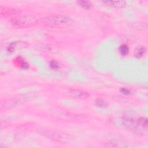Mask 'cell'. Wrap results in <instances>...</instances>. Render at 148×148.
Wrapping results in <instances>:
<instances>
[{"instance_id":"52a82bcc","label":"cell","mask_w":148,"mask_h":148,"mask_svg":"<svg viewBox=\"0 0 148 148\" xmlns=\"http://www.w3.org/2000/svg\"><path fill=\"white\" fill-rule=\"evenodd\" d=\"M136 124L139 130L147 129V119L145 117H140L136 120Z\"/></svg>"},{"instance_id":"5bb4252c","label":"cell","mask_w":148,"mask_h":148,"mask_svg":"<svg viewBox=\"0 0 148 148\" xmlns=\"http://www.w3.org/2000/svg\"><path fill=\"white\" fill-rule=\"evenodd\" d=\"M120 90L124 94H126L127 95V94H129L130 93V91L128 89L126 88H121Z\"/></svg>"},{"instance_id":"277c9868","label":"cell","mask_w":148,"mask_h":148,"mask_svg":"<svg viewBox=\"0 0 148 148\" xmlns=\"http://www.w3.org/2000/svg\"><path fill=\"white\" fill-rule=\"evenodd\" d=\"M27 43L23 41H16L12 43L8 47V50L9 52H13L18 49L27 47Z\"/></svg>"},{"instance_id":"8992f818","label":"cell","mask_w":148,"mask_h":148,"mask_svg":"<svg viewBox=\"0 0 148 148\" xmlns=\"http://www.w3.org/2000/svg\"><path fill=\"white\" fill-rule=\"evenodd\" d=\"M102 3L114 8H123L126 5V2L123 1H105Z\"/></svg>"},{"instance_id":"3957f363","label":"cell","mask_w":148,"mask_h":148,"mask_svg":"<svg viewBox=\"0 0 148 148\" xmlns=\"http://www.w3.org/2000/svg\"><path fill=\"white\" fill-rule=\"evenodd\" d=\"M69 94L73 98L77 99H85L89 97V94L84 91L77 89H72L69 91Z\"/></svg>"},{"instance_id":"5b68a950","label":"cell","mask_w":148,"mask_h":148,"mask_svg":"<svg viewBox=\"0 0 148 148\" xmlns=\"http://www.w3.org/2000/svg\"><path fill=\"white\" fill-rule=\"evenodd\" d=\"M41 134L48 138H50L53 139L60 140L61 139V136L58 133L53 130H43L41 131Z\"/></svg>"},{"instance_id":"ba28073f","label":"cell","mask_w":148,"mask_h":148,"mask_svg":"<svg viewBox=\"0 0 148 148\" xmlns=\"http://www.w3.org/2000/svg\"><path fill=\"white\" fill-rule=\"evenodd\" d=\"M146 51V49L145 47L138 46L135 49L134 54L135 57H136V58H140L145 54Z\"/></svg>"},{"instance_id":"8fae6325","label":"cell","mask_w":148,"mask_h":148,"mask_svg":"<svg viewBox=\"0 0 148 148\" xmlns=\"http://www.w3.org/2000/svg\"><path fill=\"white\" fill-rule=\"evenodd\" d=\"M119 51L122 56H126L129 51L128 47L125 45H122L119 48Z\"/></svg>"},{"instance_id":"7a4b0ae2","label":"cell","mask_w":148,"mask_h":148,"mask_svg":"<svg viewBox=\"0 0 148 148\" xmlns=\"http://www.w3.org/2000/svg\"><path fill=\"white\" fill-rule=\"evenodd\" d=\"M38 22L37 18L31 15L18 16L12 18L10 20L11 25L16 28L31 27L36 24Z\"/></svg>"},{"instance_id":"9c48e42d","label":"cell","mask_w":148,"mask_h":148,"mask_svg":"<svg viewBox=\"0 0 148 148\" xmlns=\"http://www.w3.org/2000/svg\"><path fill=\"white\" fill-rule=\"evenodd\" d=\"M82 8L85 9H89L91 8L92 4L90 1H78L76 2Z\"/></svg>"},{"instance_id":"30bf717a","label":"cell","mask_w":148,"mask_h":148,"mask_svg":"<svg viewBox=\"0 0 148 148\" xmlns=\"http://www.w3.org/2000/svg\"><path fill=\"white\" fill-rule=\"evenodd\" d=\"M95 104L99 108H106L108 105V103L106 101L101 99H97L95 101Z\"/></svg>"},{"instance_id":"7c38bea8","label":"cell","mask_w":148,"mask_h":148,"mask_svg":"<svg viewBox=\"0 0 148 148\" xmlns=\"http://www.w3.org/2000/svg\"><path fill=\"white\" fill-rule=\"evenodd\" d=\"M50 66L53 69H56L58 68L59 64L56 61H51L50 62Z\"/></svg>"},{"instance_id":"6da1fadb","label":"cell","mask_w":148,"mask_h":148,"mask_svg":"<svg viewBox=\"0 0 148 148\" xmlns=\"http://www.w3.org/2000/svg\"><path fill=\"white\" fill-rule=\"evenodd\" d=\"M41 23L50 27H62L69 25L72 21V18L67 16L56 15L42 18Z\"/></svg>"},{"instance_id":"4fadbf2b","label":"cell","mask_w":148,"mask_h":148,"mask_svg":"<svg viewBox=\"0 0 148 148\" xmlns=\"http://www.w3.org/2000/svg\"><path fill=\"white\" fill-rule=\"evenodd\" d=\"M18 13V11L16 9H8L6 11V14L8 15H13Z\"/></svg>"}]
</instances>
